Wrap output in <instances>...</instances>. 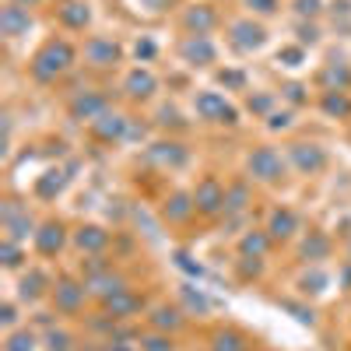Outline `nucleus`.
I'll return each instance as SVG.
<instances>
[{"label": "nucleus", "instance_id": "obj_36", "mask_svg": "<svg viewBox=\"0 0 351 351\" xmlns=\"http://www.w3.org/2000/svg\"><path fill=\"white\" fill-rule=\"evenodd\" d=\"M319 8H324V0H295V14L299 18H316Z\"/></svg>", "mask_w": 351, "mask_h": 351}, {"label": "nucleus", "instance_id": "obj_15", "mask_svg": "<svg viewBox=\"0 0 351 351\" xmlns=\"http://www.w3.org/2000/svg\"><path fill=\"white\" fill-rule=\"evenodd\" d=\"M123 88H127V95H130V99H148V95L155 92V88H158V81H155V74H152V71L137 67V71H130V74H127Z\"/></svg>", "mask_w": 351, "mask_h": 351}, {"label": "nucleus", "instance_id": "obj_45", "mask_svg": "<svg viewBox=\"0 0 351 351\" xmlns=\"http://www.w3.org/2000/svg\"><path fill=\"white\" fill-rule=\"evenodd\" d=\"M302 43H316V28L313 25H302Z\"/></svg>", "mask_w": 351, "mask_h": 351}, {"label": "nucleus", "instance_id": "obj_20", "mask_svg": "<svg viewBox=\"0 0 351 351\" xmlns=\"http://www.w3.org/2000/svg\"><path fill=\"white\" fill-rule=\"evenodd\" d=\"M148 158L158 162V165H183L186 152H183V144H176V141H162L155 148H148Z\"/></svg>", "mask_w": 351, "mask_h": 351}, {"label": "nucleus", "instance_id": "obj_2", "mask_svg": "<svg viewBox=\"0 0 351 351\" xmlns=\"http://www.w3.org/2000/svg\"><path fill=\"white\" fill-rule=\"evenodd\" d=\"M193 109H197L200 120H208V123H225V127H232V123L239 120V109L232 106L225 95H218V92H200V95L193 99Z\"/></svg>", "mask_w": 351, "mask_h": 351}, {"label": "nucleus", "instance_id": "obj_44", "mask_svg": "<svg viewBox=\"0 0 351 351\" xmlns=\"http://www.w3.org/2000/svg\"><path fill=\"white\" fill-rule=\"evenodd\" d=\"M271 106V95H256V99H250V109H256V112H263Z\"/></svg>", "mask_w": 351, "mask_h": 351}, {"label": "nucleus", "instance_id": "obj_14", "mask_svg": "<svg viewBox=\"0 0 351 351\" xmlns=\"http://www.w3.org/2000/svg\"><path fill=\"white\" fill-rule=\"evenodd\" d=\"M74 243H77V250H84V253H102V250L109 246V232H102L99 225H81V228L74 232Z\"/></svg>", "mask_w": 351, "mask_h": 351}, {"label": "nucleus", "instance_id": "obj_27", "mask_svg": "<svg viewBox=\"0 0 351 351\" xmlns=\"http://www.w3.org/2000/svg\"><path fill=\"white\" fill-rule=\"evenodd\" d=\"M152 324H155V330H176L183 324V313L176 306H158L155 316H152Z\"/></svg>", "mask_w": 351, "mask_h": 351}, {"label": "nucleus", "instance_id": "obj_7", "mask_svg": "<svg viewBox=\"0 0 351 351\" xmlns=\"http://www.w3.org/2000/svg\"><path fill=\"white\" fill-rule=\"evenodd\" d=\"M180 56L186 64H193V67H208V64H215L218 49H215V43L208 36H186L180 43Z\"/></svg>", "mask_w": 351, "mask_h": 351}, {"label": "nucleus", "instance_id": "obj_24", "mask_svg": "<svg viewBox=\"0 0 351 351\" xmlns=\"http://www.w3.org/2000/svg\"><path fill=\"white\" fill-rule=\"evenodd\" d=\"M319 84H324L327 92H344V88L351 84V71L344 64H330L324 74H319Z\"/></svg>", "mask_w": 351, "mask_h": 351}, {"label": "nucleus", "instance_id": "obj_40", "mask_svg": "<svg viewBox=\"0 0 351 351\" xmlns=\"http://www.w3.org/2000/svg\"><path fill=\"white\" fill-rule=\"evenodd\" d=\"M302 92H306L302 84H285V99H291V102H302V99H306Z\"/></svg>", "mask_w": 351, "mask_h": 351}, {"label": "nucleus", "instance_id": "obj_28", "mask_svg": "<svg viewBox=\"0 0 351 351\" xmlns=\"http://www.w3.org/2000/svg\"><path fill=\"white\" fill-rule=\"evenodd\" d=\"M267 246H271V236H263V232H250V236H243V243H239L243 256H253V260H260L263 253H267Z\"/></svg>", "mask_w": 351, "mask_h": 351}, {"label": "nucleus", "instance_id": "obj_47", "mask_svg": "<svg viewBox=\"0 0 351 351\" xmlns=\"http://www.w3.org/2000/svg\"><path fill=\"white\" fill-rule=\"evenodd\" d=\"M4 324H8V327H11V324H14V306H11V302H8V306H4Z\"/></svg>", "mask_w": 351, "mask_h": 351}, {"label": "nucleus", "instance_id": "obj_42", "mask_svg": "<svg viewBox=\"0 0 351 351\" xmlns=\"http://www.w3.org/2000/svg\"><path fill=\"white\" fill-rule=\"evenodd\" d=\"M137 56H144V60H148V56H155V43H152V39L137 43Z\"/></svg>", "mask_w": 351, "mask_h": 351}, {"label": "nucleus", "instance_id": "obj_1", "mask_svg": "<svg viewBox=\"0 0 351 351\" xmlns=\"http://www.w3.org/2000/svg\"><path fill=\"white\" fill-rule=\"evenodd\" d=\"M74 64V46L64 39H49L36 56H32V77L36 81H56Z\"/></svg>", "mask_w": 351, "mask_h": 351}, {"label": "nucleus", "instance_id": "obj_35", "mask_svg": "<svg viewBox=\"0 0 351 351\" xmlns=\"http://www.w3.org/2000/svg\"><path fill=\"white\" fill-rule=\"evenodd\" d=\"M46 351H71V334L67 330H49L46 334Z\"/></svg>", "mask_w": 351, "mask_h": 351}, {"label": "nucleus", "instance_id": "obj_37", "mask_svg": "<svg viewBox=\"0 0 351 351\" xmlns=\"http://www.w3.org/2000/svg\"><path fill=\"white\" fill-rule=\"evenodd\" d=\"M0 253H4V263L8 267H18V246H14V239H4V246H0Z\"/></svg>", "mask_w": 351, "mask_h": 351}, {"label": "nucleus", "instance_id": "obj_34", "mask_svg": "<svg viewBox=\"0 0 351 351\" xmlns=\"http://www.w3.org/2000/svg\"><path fill=\"white\" fill-rule=\"evenodd\" d=\"M246 200H250L246 186H232V190L225 193V211H239V208H246Z\"/></svg>", "mask_w": 351, "mask_h": 351}, {"label": "nucleus", "instance_id": "obj_21", "mask_svg": "<svg viewBox=\"0 0 351 351\" xmlns=\"http://www.w3.org/2000/svg\"><path fill=\"white\" fill-rule=\"evenodd\" d=\"M71 109H74L77 120H99V116L106 112V99L95 95V92H88V95H77Z\"/></svg>", "mask_w": 351, "mask_h": 351}, {"label": "nucleus", "instance_id": "obj_49", "mask_svg": "<svg viewBox=\"0 0 351 351\" xmlns=\"http://www.w3.org/2000/svg\"><path fill=\"white\" fill-rule=\"evenodd\" d=\"M112 351H134L130 344H112Z\"/></svg>", "mask_w": 351, "mask_h": 351}, {"label": "nucleus", "instance_id": "obj_3", "mask_svg": "<svg viewBox=\"0 0 351 351\" xmlns=\"http://www.w3.org/2000/svg\"><path fill=\"white\" fill-rule=\"evenodd\" d=\"M246 172L253 176V180H260V183H278V180H285V158L274 152V148H256V152H250V158H246Z\"/></svg>", "mask_w": 351, "mask_h": 351}, {"label": "nucleus", "instance_id": "obj_12", "mask_svg": "<svg viewBox=\"0 0 351 351\" xmlns=\"http://www.w3.org/2000/svg\"><path fill=\"white\" fill-rule=\"evenodd\" d=\"M64 243H67V232H64V225H60V221H46V225L36 232V250H39L43 256L60 253V250H64Z\"/></svg>", "mask_w": 351, "mask_h": 351}, {"label": "nucleus", "instance_id": "obj_41", "mask_svg": "<svg viewBox=\"0 0 351 351\" xmlns=\"http://www.w3.org/2000/svg\"><path fill=\"white\" fill-rule=\"evenodd\" d=\"M141 8H148V11H169L172 0H141Z\"/></svg>", "mask_w": 351, "mask_h": 351}, {"label": "nucleus", "instance_id": "obj_25", "mask_svg": "<svg viewBox=\"0 0 351 351\" xmlns=\"http://www.w3.org/2000/svg\"><path fill=\"white\" fill-rule=\"evenodd\" d=\"M64 183H67V176H64L60 169H49V172L43 176V180L36 183V193H39L43 200H49V197H56V193L64 190Z\"/></svg>", "mask_w": 351, "mask_h": 351}, {"label": "nucleus", "instance_id": "obj_46", "mask_svg": "<svg viewBox=\"0 0 351 351\" xmlns=\"http://www.w3.org/2000/svg\"><path fill=\"white\" fill-rule=\"evenodd\" d=\"M288 120H291L288 112H285V116H271V127H288Z\"/></svg>", "mask_w": 351, "mask_h": 351}, {"label": "nucleus", "instance_id": "obj_33", "mask_svg": "<svg viewBox=\"0 0 351 351\" xmlns=\"http://www.w3.org/2000/svg\"><path fill=\"white\" fill-rule=\"evenodd\" d=\"M141 344H144V351H172V337H169V334H162V330L148 334Z\"/></svg>", "mask_w": 351, "mask_h": 351}, {"label": "nucleus", "instance_id": "obj_23", "mask_svg": "<svg viewBox=\"0 0 351 351\" xmlns=\"http://www.w3.org/2000/svg\"><path fill=\"white\" fill-rule=\"evenodd\" d=\"M106 309L116 316V319H123V316H134L137 309H141V299L134 295L130 288H123L120 295H112V299H106Z\"/></svg>", "mask_w": 351, "mask_h": 351}, {"label": "nucleus", "instance_id": "obj_17", "mask_svg": "<svg viewBox=\"0 0 351 351\" xmlns=\"http://www.w3.org/2000/svg\"><path fill=\"white\" fill-rule=\"evenodd\" d=\"M295 228H299L295 211L278 208V211L271 215V221H267V236H271V239H291V236H295Z\"/></svg>", "mask_w": 351, "mask_h": 351}, {"label": "nucleus", "instance_id": "obj_22", "mask_svg": "<svg viewBox=\"0 0 351 351\" xmlns=\"http://www.w3.org/2000/svg\"><path fill=\"white\" fill-rule=\"evenodd\" d=\"M193 211H197L193 193H172V197L165 200V218H169V221H186Z\"/></svg>", "mask_w": 351, "mask_h": 351}, {"label": "nucleus", "instance_id": "obj_11", "mask_svg": "<svg viewBox=\"0 0 351 351\" xmlns=\"http://www.w3.org/2000/svg\"><path fill=\"white\" fill-rule=\"evenodd\" d=\"M32 28V14H28V8H18V4H8L4 11H0V32H4L8 39L21 36Z\"/></svg>", "mask_w": 351, "mask_h": 351}, {"label": "nucleus", "instance_id": "obj_18", "mask_svg": "<svg viewBox=\"0 0 351 351\" xmlns=\"http://www.w3.org/2000/svg\"><path fill=\"white\" fill-rule=\"evenodd\" d=\"M4 228L11 232L8 239H21L25 232L32 228V218H28V211H21L14 200H8V204H4Z\"/></svg>", "mask_w": 351, "mask_h": 351}, {"label": "nucleus", "instance_id": "obj_30", "mask_svg": "<svg viewBox=\"0 0 351 351\" xmlns=\"http://www.w3.org/2000/svg\"><path fill=\"white\" fill-rule=\"evenodd\" d=\"M4 351H36V334H32V330H18V334H11Z\"/></svg>", "mask_w": 351, "mask_h": 351}, {"label": "nucleus", "instance_id": "obj_19", "mask_svg": "<svg viewBox=\"0 0 351 351\" xmlns=\"http://www.w3.org/2000/svg\"><path fill=\"white\" fill-rule=\"evenodd\" d=\"M56 14H60V21H64L67 28H84L88 21H92V11H88V0H64Z\"/></svg>", "mask_w": 351, "mask_h": 351}, {"label": "nucleus", "instance_id": "obj_38", "mask_svg": "<svg viewBox=\"0 0 351 351\" xmlns=\"http://www.w3.org/2000/svg\"><path fill=\"white\" fill-rule=\"evenodd\" d=\"M246 4L256 11V14H274L281 4H278V0H246Z\"/></svg>", "mask_w": 351, "mask_h": 351}, {"label": "nucleus", "instance_id": "obj_29", "mask_svg": "<svg viewBox=\"0 0 351 351\" xmlns=\"http://www.w3.org/2000/svg\"><path fill=\"white\" fill-rule=\"evenodd\" d=\"M327 250H330V243L319 236V232H313V236L302 243V256H309V260H319V256H327Z\"/></svg>", "mask_w": 351, "mask_h": 351}, {"label": "nucleus", "instance_id": "obj_31", "mask_svg": "<svg viewBox=\"0 0 351 351\" xmlns=\"http://www.w3.org/2000/svg\"><path fill=\"white\" fill-rule=\"evenodd\" d=\"M43 285H46V278H43L39 271L25 274V278H21V299H36L39 291H43Z\"/></svg>", "mask_w": 351, "mask_h": 351}, {"label": "nucleus", "instance_id": "obj_9", "mask_svg": "<svg viewBox=\"0 0 351 351\" xmlns=\"http://www.w3.org/2000/svg\"><path fill=\"white\" fill-rule=\"evenodd\" d=\"M84 295H88V285H77V281H71V278L56 281V288H53L56 309H64V313H77V309L84 306Z\"/></svg>", "mask_w": 351, "mask_h": 351}, {"label": "nucleus", "instance_id": "obj_4", "mask_svg": "<svg viewBox=\"0 0 351 351\" xmlns=\"http://www.w3.org/2000/svg\"><path fill=\"white\" fill-rule=\"evenodd\" d=\"M228 36H232V46L243 49V53H253V49H260L263 43H267L263 25H256V21H250V18L232 21V25H228Z\"/></svg>", "mask_w": 351, "mask_h": 351}, {"label": "nucleus", "instance_id": "obj_39", "mask_svg": "<svg viewBox=\"0 0 351 351\" xmlns=\"http://www.w3.org/2000/svg\"><path fill=\"white\" fill-rule=\"evenodd\" d=\"M183 299H186V302H190L197 313H204V309H208V299H204L200 291H193V288H183Z\"/></svg>", "mask_w": 351, "mask_h": 351}, {"label": "nucleus", "instance_id": "obj_8", "mask_svg": "<svg viewBox=\"0 0 351 351\" xmlns=\"http://www.w3.org/2000/svg\"><path fill=\"white\" fill-rule=\"evenodd\" d=\"M84 285H88V291H92V295H99L102 302L112 299V295H120V291L127 288V281H123L120 274H112V271H106V267H95L92 274L84 278Z\"/></svg>", "mask_w": 351, "mask_h": 351}, {"label": "nucleus", "instance_id": "obj_6", "mask_svg": "<svg viewBox=\"0 0 351 351\" xmlns=\"http://www.w3.org/2000/svg\"><path fill=\"white\" fill-rule=\"evenodd\" d=\"M288 158H291V165H295L299 172H306V176H313V172H319V169L327 165L324 148H319V144H306V141L291 144V148H288Z\"/></svg>", "mask_w": 351, "mask_h": 351}, {"label": "nucleus", "instance_id": "obj_48", "mask_svg": "<svg viewBox=\"0 0 351 351\" xmlns=\"http://www.w3.org/2000/svg\"><path fill=\"white\" fill-rule=\"evenodd\" d=\"M11 4H18V8H28V4H36V0H11Z\"/></svg>", "mask_w": 351, "mask_h": 351}, {"label": "nucleus", "instance_id": "obj_43", "mask_svg": "<svg viewBox=\"0 0 351 351\" xmlns=\"http://www.w3.org/2000/svg\"><path fill=\"white\" fill-rule=\"evenodd\" d=\"M278 60H288V64H295V60H302V49H281V53H278Z\"/></svg>", "mask_w": 351, "mask_h": 351}, {"label": "nucleus", "instance_id": "obj_16", "mask_svg": "<svg viewBox=\"0 0 351 351\" xmlns=\"http://www.w3.org/2000/svg\"><path fill=\"white\" fill-rule=\"evenodd\" d=\"M92 130H95L102 141H120V137L127 134V120H123L120 112H109V109H106L99 120H92Z\"/></svg>", "mask_w": 351, "mask_h": 351}, {"label": "nucleus", "instance_id": "obj_13", "mask_svg": "<svg viewBox=\"0 0 351 351\" xmlns=\"http://www.w3.org/2000/svg\"><path fill=\"white\" fill-rule=\"evenodd\" d=\"M183 25L190 28V36H208L211 28L218 25V14H215L208 4H197V8H190V11L183 14Z\"/></svg>", "mask_w": 351, "mask_h": 351}, {"label": "nucleus", "instance_id": "obj_26", "mask_svg": "<svg viewBox=\"0 0 351 351\" xmlns=\"http://www.w3.org/2000/svg\"><path fill=\"white\" fill-rule=\"evenodd\" d=\"M211 351H246V337L236 330H218L211 337Z\"/></svg>", "mask_w": 351, "mask_h": 351}, {"label": "nucleus", "instance_id": "obj_32", "mask_svg": "<svg viewBox=\"0 0 351 351\" xmlns=\"http://www.w3.org/2000/svg\"><path fill=\"white\" fill-rule=\"evenodd\" d=\"M324 109L327 112H337V116H348L351 112V102L344 99V92H327L324 95Z\"/></svg>", "mask_w": 351, "mask_h": 351}, {"label": "nucleus", "instance_id": "obj_5", "mask_svg": "<svg viewBox=\"0 0 351 351\" xmlns=\"http://www.w3.org/2000/svg\"><path fill=\"white\" fill-rule=\"evenodd\" d=\"M225 186L218 183V180H200V186L193 190V204H197V211L200 215H218V211H225Z\"/></svg>", "mask_w": 351, "mask_h": 351}, {"label": "nucleus", "instance_id": "obj_10", "mask_svg": "<svg viewBox=\"0 0 351 351\" xmlns=\"http://www.w3.org/2000/svg\"><path fill=\"white\" fill-rule=\"evenodd\" d=\"M84 60L92 67H112L116 60H120V46H116L112 39H88L84 43Z\"/></svg>", "mask_w": 351, "mask_h": 351}]
</instances>
